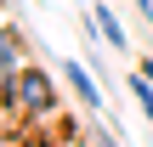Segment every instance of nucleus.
I'll list each match as a JSON object with an SVG mask.
<instances>
[{
    "instance_id": "nucleus-7",
    "label": "nucleus",
    "mask_w": 153,
    "mask_h": 147,
    "mask_svg": "<svg viewBox=\"0 0 153 147\" xmlns=\"http://www.w3.org/2000/svg\"><path fill=\"white\" fill-rule=\"evenodd\" d=\"M91 147H119V142H114V130H108V125H91Z\"/></svg>"
},
{
    "instance_id": "nucleus-5",
    "label": "nucleus",
    "mask_w": 153,
    "mask_h": 147,
    "mask_svg": "<svg viewBox=\"0 0 153 147\" xmlns=\"http://www.w3.org/2000/svg\"><path fill=\"white\" fill-rule=\"evenodd\" d=\"M125 85H131V96H136V108L148 113V125H153V79H148V74H142V68H136V74L125 79Z\"/></svg>"
},
{
    "instance_id": "nucleus-8",
    "label": "nucleus",
    "mask_w": 153,
    "mask_h": 147,
    "mask_svg": "<svg viewBox=\"0 0 153 147\" xmlns=\"http://www.w3.org/2000/svg\"><path fill=\"white\" fill-rule=\"evenodd\" d=\"M0 147H23V142H17V136H6V142H0Z\"/></svg>"
},
{
    "instance_id": "nucleus-1",
    "label": "nucleus",
    "mask_w": 153,
    "mask_h": 147,
    "mask_svg": "<svg viewBox=\"0 0 153 147\" xmlns=\"http://www.w3.org/2000/svg\"><path fill=\"white\" fill-rule=\"evenodd\" d=\"M0 96H6V119L17 125V119H51L57 113V79L45 74V68H17V74H6L0 79Z\"/></svg>"
},
{
    "instance_id": "nucleus-3",
    "label": "nucleus",
    "mask_w": 153,
    "mask_h": 147,
    "mask_svg": "<svg viewBox=\"0 0 153 147\" xmlns=\"http://www.w3.org/2000/svg\"><path fill=\"white\" fill-rule=\"evenodd\" d=\"M91 17H97V34H102V40H108L114 51H125V45H131V34H125V23H119V11H114L108 0H97V6H91Z\"/></svg>"
},
{
    "instance_id": "nucleus-4",
    "label": "nucleus",
    "mask_w": 153,
    "mask_h": 147,
    "mask_svg": "<svg viewBox=\"0 0 153 147\" xmlns=\"http://www.w3.org/2000/svg\"><path fill=\"white\" fill-rule=\"evenodd\" d=\"M17 68H28V62H23V45H17V23H6L0 28V79L17 74Z\"/></svg>"
},
{
    "instance_id": "nucleus-6",
    "label": "nucleus",
    "mask_w": 153,
    "mask_h": 147,
    "mask_svg": "<svg viewBox=\"0 0 153 147\" xmlns=\"http://www.w3.org/2000/svg\"><path fill=\"white\" fill-rule=\"evenodd\" d=\"M23 147H68V142H62V136H45V130H28Z\"/></svg>"
},
{
    "instance_id": "nucleus-2",
    "label": "nucleus",
    "mask_w": 153,
    "mask_h": 147,
    "mask_svg": "<svg viewBox=\"0 0 153 147\" xmlns=\"http://www.w3.org/2000/svg\"><path fill=\"white\" fill-rule=\"evenodd\" d=\"M57 68H62V79H68V91L79 96V108H85V113H102V91H97V79H102V74H85L74 57H62Z\"/></svg>"
}]
</instances>
